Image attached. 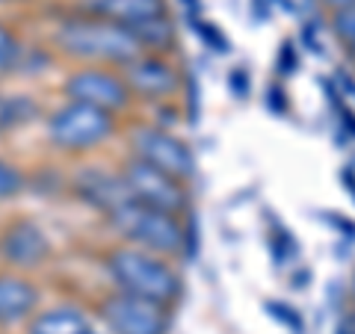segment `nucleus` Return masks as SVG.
<instances>
[{"instance_id":"obj_1","label":"nucleus","mask_w":355,"mask_h":334,"mask_svg":"<svg viewBox=\"0 0 355 334\" xmlns=\"http://www.w3.org/2000/svg\"><path fill=\"white\" fill-rule=\"evenodd\" d=\"M57 44L69 57L130 65L139 60V42L125 24L104 18H71L57 30Z\"/></svg>"},{"instance_id":"obj_2","label":"nucleus","mask_w":355,"mask_h":334,"mask_svg":"<svg viewBox=\"0 0 355 334\" xmlns=\"http://www.w3.org/2000/svg\"><path fill=\"white\" fill-rule=\"evenodd\" d=\"M107 270L119 284V293L151 299V302H160V305H172L181 296V278L172 272V266H166L160 258H154L146 249L121 246L116 252H110Z\"/></svg>"},{"instance_id":"obj_3","label":"nucleus","mask_w":355,"mask_h":334,"mask_svg":"<svg viewBox=\"0 0 355 334\" xmlns=\"http://www.w3.org/2000/svg\"><path fill=\"white\" fill-rule=\"evenodd\" d=\"M110 225L137 249H146L151 254H178L187 246V234L178 216L139 204L133 198L110 213Z\"/></svg>"},{"instance_id":"obj_4","label":"nucleus","mask_w":355,"mask_h":334,"mask_svg":"<svg viewBox=\"0 0 355 334\" xmlns=\"http://www.w3.org/2000/svg\"><path fill=\"white\" fill-rule=\"evenodd\" d=\"M113 133V116L107 109H98L92 104L71 101L51 116L48 137L62 151H86L95 148Z\"/></svg>"},{"instance_id":"obj_5","label":"nucleus","mask_w":355,"mask_h":334,"mask_svg":"<svg viewBox=\"0 0 355 334\" xmlns=\"http://www.w3.org/2000/svg\"><path fill=\"white\" fill-rule=\"evenodd\" d=\"M121 177H125L133 202H139V204H148V207L163 210V213H172V216L184 213V210L190 207V195H187L184 181L154 169V166H148L146 160L125 163Z\"/></svg>"},{"instance_id":"obj_6","label":"nucleus","mask_w":355,"mask_h":334,"mask_svg":"<svg viewBox=\"0 0 355 334\" xmlns=\"http://www.w3.org/2000/svg\"><path fill=\"white\" fill-rule=\"evenodd\" d=\"M133 154H137V160H146L148 166L178 177V181H190L196 175V157L190 146L172 137L169 130L137 128L133 130Z\"/></svg>"},{"instance_id":"obj_7","label":"nucleus","mask_w":355,"mask_h":334,"mask_svg":"<svg viewBox=\"0 0 355 334\" xmlns=\"http://www.w3.org/2000/svg\"><path fill=\"white\" fill-rule=\"evenodd\" d=\"M101 317L113 334H166V328H169L166 305L128 293L104 299Z\"/></svg>"},{"instance_id":"obj_8","label":"nucleus","mask_w":355,"mask_h":334,"mask_svg":"<svg viewBox=\"0 0 355 334\" xmlns=\"http://www.w3.org/2000/svg\"><path fill=\"white\" fill-rule=\"evenodd\" d=\"M65 92L71 101L92 104L98 109H107V113H116V109H125L130 104V86L104 69H83L71 74L65 83Z\"/></svg>"},{"instance_id":"obj_9","label":"nucleus","mask_w":355,"mask_h":334,"mask_svg":"<svg viewBox=\"0 0 355 334\" xmlns=\"http://www.w3.org/2000/svg\"><path fill=\"white\" fill-rule=\"evenodd\" d=\"M51 252V243L44 237V231L30 219L12 222L3 234H0V258L21 270L39 266Z\"/></svg>"},{"instance_id":"obj_10","label":"nucleus","mask_w":355,"mask_h":334,"mask_svg":"<svg viewBox=\"0 0 355 334\" xmlns=\"http://www.w3.org/2000/svg\"><path fill=\"white\" fill-rule=\"evenodd\" d=\"M74 189L83 202H89L98 210H104L107 216L133 198L128 184H125V177L107 172V169H98V166H89V169H83L80 175H77Z\"/></svg>"},{"instance_id":"obj_11","label":"nucleus","mask_w":355,"mask_h":334,"mask_svg":"<svg viewBox=\"0 0 355 334\" xmlns=\"http://www.w3.org/2000/svg\"><path fill=\"white\" fill-rule=\"evenodd\" d=\"M125 83L139 95L163 98L178 89V71L160 57H139L130 65H125Z\"/></svg>"},{"instance_id":"obj_12","label":"nucleus","mask_w":355,"mask_h":334,"mask_svg":"<svg viewBox=\"0 0 355 334\" xmlns=\"http://www.w3.org/2000/svg\"><path fill=\"white\" fill-rule=\"evenodd\" d=\"M80 3H83V12H89L92 18L116 21V24H125V27L166 15L163 0H80Z\"/></svg>"},{"instance_id":"obj_13","label":"nucleus","mask_w":355,"mask_h":334,"mask_svg":"<svg viewBox=\"0 0 355 334\" xmlns=\"http://www.w3.org/2000/svg\"><path fill=\"white\" fill-rule=\"evenodd\" d=\"M36 287L21 275H0V326H15L36 308Z\"/></svg>"},{"instance_id":"obj_14","label":"nucleus","mask_w":355,"mask_h":334,"mask_svg":"<svg viewBox=\"0 0 355 334\" xmlns=\"http://www.w3.org/2000/svg\"><path fill=\"white\" fill-rule=\"evenodd\" d=\"M89 317L80 308L62 305V308H51L39 314L30 322L27 334H89Z\"/></svg>"},{"instance_id":"obj_15","label":"nucleus","mask_w":355,"mask_h":334,"mask_svg":"<svg viewBox=\"0 0 355 334\" xmlns=\"http://www.w3.org/2000/svg\"><path fill=\"white\" fill-rule=\"evenodd\" d=\"M133 33V39L139 42V48H151V51H169L175 44V27L172 21L160 15V18H148V21H139V24H130L128 27Z\"/></svg>"},{"instance_id":"obj_16","label":"nucleus","mask_w":355,"mask_h":334,"mask_svg":"<svg viewBox=\"0 0 355 334\" xmlns=\"http://www.w3.org/2000/svg\"><path fill=\"white\" fill-rule=\"evenodd\" d=\"M39 113V107L24 95H0V133L24 125Z\"/></svg>"},{"instance_id":"obj_17","label":"nucleus","mask_w":355,"mask_h":334,"mask_svg":"<svg viewBox=\"0 0 355 334\" xmlns=\"http://www.w3.org/2000/svg\"><path fill=\"white\" fill-rule=\"evenodd\" d=\"M329 27H331V33H335V39L343 44L347 57L355 60V6H347V9H340V12H331Z\"/></svg>"},{"instance_id":"obj_18","label":"nucleus","mask_w":355,"mask_h":334,"mask_svg":"<svg viewBox=\"0 0 355 334\" xmlns=\"http://www.w3.org/2000/svg\"><path fill=\"white\" fill-rule=\"evenodd\" d=\"M193 27H196V36L202 39L214 53H228V51H231L228 39L222 36V30H219L216 24H210V21H202V18H193Z\"/></svg>"},{"instance_id":"obj_19","label":"nucleus","mask_w":355,"mask_h":334,"mask_svg":"<svg viewBox=\"0 0 355 334\" xmlns=\"http://www.w3.org/2000/svg\"><path fill=\"white\" fill-rule=\"evenodd\" d=\"M21 186H24V177L15 166H9L0 160V202H6V198H12L21 193Z\"/></svg>"},{"instance_id":"obj_20","label":"nucleus","mask_w":355,"mask_h":334,"mask_svg":"<svg viewBox=\"0 0 355 334\" xmlns=\"http://www.w3.org/2000/svg\"><path fill=\"white\" fill-rule=\"evenodd\" d=\"M266 310H270V317H275L279 322H284V326L291 328L293 334H302V331H305L302 317H299L291 305H284V302H266Z\"/></svg>"},{"instance_id":"obj_21","label":"nucleus","mask_w":355,"mask_h":334,"mask_svg":"<svg viewBox=\"0 0 355 334\" xmlns=\"http://www.w3.org/2000/svg\"><path fill=\"white\" fill-rule=\"evenodd\" d=\"M15 57H18V42H15L12 33L0 24V74L15 62Z\"/></svg>"},{"instance_id":"obj_22","label":"nucleus","mask_w":355,"mask_h":334,"mask_svg":"<svg viewBox=\"0 0 355 334\" xmlns=\"http://www.w3.org/2000/svg\"><path fill=\"white\" fill-rule=\"evenodd\" d=\"M296 69H299V57L293 51V42H284L279 51V60H275V71L282 77H291V74H296Z\"/></svg>"},{"instance_id":"obj_23","label":"nucleus","mask_w":355,"mask_h":334,"mask_svg":"<svg viewBox=\"0 0 355 334\" xmlns=\"http://www.w3.org/2000/svg\"><path fill=\"white\" fill-rule=\"evenodd\" d=\"M228 89L234 92V98H249V92H252V80H249V74H246V69H234L228 74Z\"/></svg>"},{"instance_id":"obj_24","label":"nucleus","mask_w":355,"mask_h":334,"mask_svg":"<svg viewBox=\"0 0 355 334\" xmlns=\"http://www.w3.org/2000/svg\"><path fill=\"white\" fill-rule=\"evenodd\" d=\"M266 107H270L272 109V113H284V109H287V101H284V92H282V89L279 86H270V89H266Z\"/></svg>"},{"instance_id":"obj_25","label":"nucleus","mask_w":355,"mask_h":334,"mask_svg":"<svg viewBox=\"0 0 355 334\" xmlns=\"http://www.w3.org/2000/svg\"><path fill=\"white\" fill-rule=\"evenodd\" d=\"M326 9H329V15L331 12H340V9H347V6H355V0H320Z\"/></svg>"},{"instance_id":"obj_26","label":"nucleus","mask_w":355,"mask_h":334,"mask_svg":"<svg viewBox=\"0 0 355 334\" xmlns=\"http://www.w3.org/2000/svg\"><path fill=\"white\" fill-rule=\"evenodd\" d=\"M340 181L352 189V198H355V166H347V169L340 172Z\"/></svg>"},{"instance_id":"obj_27","label":"nucleus","mask_w":355,"mask_h":334,"mask_svg":"<svg viewBox=\"0 0 355 334\" xmlns=\"http://www.w3.org/2000/svg\"><path fill=\"white\" fill-rule=\"evenodd\" d=\"M184 9H187V15H190V21H193V18H198V12H202V0H184Z\"/></svg>"},{"instance_id":"obj_28","label":"nucleus","mask_w":355,"mask_h":334,"mask_svg":"<svg viewBox=\"0 0 355 334\" xmlns=\"http://www.w3.org/2000/svg\"><path fill=\"white\" fill-rule=\"evenodd\" d=\"M349 299H352V305H355V270H352V278H349Z\"/></svg>"},{"instance_id":"obj_29","label":"nucleus","mask_w":355,"mask_h":334,"mask_svg":"<svg viewBox=\"0 0 355 334\" xmlns=\"http://www.w3.org/2000/svg\"><path fill=\"white\" fill-rule=\"evenodd\" d=\"M349 334H355V328H352V331H349Z\"/></svg>"},{"instance_id":"obj_30","label":"nucleus","mask_w":355,"mask_h":334,"mask_svg":"<svg viewBox=\"0 0 355 334\" xmlns=\"http://www.w3.org/2000/svg\"><path fill=\"white\" fill-rule=\"evenodd\" d=\"M89 334H95V331H89Z\"/></svg>"},{"instance_id":"obj_31","label":"nucleus","mask_w":355,"mask_h":334,"mask_svg":"<svg viewBox=\"0 0 355 334\" xmlns=\"http://www.w3.org/2000/svg\"><path fill=\"white\" fill-rule=\"evenodd\" d=\"M352 62H355V60H352Z\"/></svg>"}]
</instances>
